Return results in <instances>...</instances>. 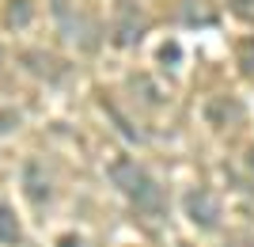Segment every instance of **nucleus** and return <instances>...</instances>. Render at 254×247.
Returning <instances> with one entry per match:
<instances>
[{"mask_svg": "<svg viewBox=\"0 0 254 247\" xmlns=\"http://www.w3.org/2000/svg\"><path fill=\"white\" fill-rule=\"evenodd\" d=\"M186 217L197 228H216L220 225V202H216V194L205 190V186H193L186 194Z\"/></svg>", "mask_w": 254, "mask_h": 247, "instance_id": "obj_3", "label": "nucleus"}, {"mask_svg": "<svg viewBox=\"0 0 254 247\" xmlns=\"http://www.w3.org/2000/svg\"><path fill=\"white\" fill-rule=\"evenodd\" d=\"M159 57H163V61H171V65H175V61H179V57H182L179 42H171V46H163V54H159Z\"/></svg>", "mask_w": 254, "mask_h": 247, "instance_id": "obj_13", "label": "nucleus"}, {"mask_svg": "<svg viewBox=\"0 0 254 247\" xmlns=\"http://www.w3.org/2000/svg\"><path fill=\"white\" fill-rule=\"evenodd\" d=\"M140 38H144V15H140L133 4H126V8L118 11V23H114V46L129 50V46H137Z\"/></svg>", "mask_w": 254, "mask_h": 247, "instance_id": "obj_4", "label": "nucleus"}, {"mask_svg": "<svg viewBox=\"0 0 254 247\" xmlns=\"http://www.w3.org/2000/svg\"><path fill=\"white\" fill-rule=\"evenodd\" d=\"M182 19H186V23H201V27H209V23H216V11L205 8V0H186V8H182Z\"/></svg>", "mask_w": 254, "mask_h": 247, "instance_id": "obj_9", "label": "nucleus"}, {"mask_svg": "<svg viewBox=\"0 0 254 247\" xmlns=\"http://www.w3.org/2000/svg\"><path fill=\"white\" fill-rule=\"evenodd\" d=\"M57 247H80V240H76V236H61V244H57Z\"/></svg>", "mask_w": 254, "mask_h": 247, "instance_id": "obj_14", "label": "nucleus"}, {"mask_svg": "<svg viewBox=\"0 0 254 247\" xmlns=\"http://www.w3.org/2000/svg\"><path fill=\"white\" fill-rule=\"evenodd\" d=\"M23 190H27V198H31L34 205H46L53 198L50 175H46V167L38 160H27V164H23Z\"/></svg>", "mask_w": 254, "mask_h": 247, "instance_id": "obj_5", "label": "nucleus"}, {"mask_svg": "<svg viewBox=\"0 0 254 247\" xmlns=\"http://www.w3.org/2000/svg\"><path fill=\"white\" fill-rule=\"evenodd\" d=\"M19 126V114L15 110H0V133H8V129Z\"/></svg>", "mask_w": 254, "mask_h": 247, "instance_id": "obj_12", "label": "nucleus"}, {"mask_svg": "<svg viewBox=\"0 0 254 247\" xmlns=\"http://www.w3.org/2000/svg\"><path fill=\"white\" fill-rule=\"evenodd\" d=\"M53 15L61 19V31H64V38H72V42H80L84 50H95L99 46V27L91 19H87L84 11H72V4L68 0H53Z\"/></svg>", "mask_w": 254, "mask_h": 247, "instance_id": "obj_2", "label": "nucleus"}, {"mask_svg": "<svg viewBox=\"0 0 254 247\" xmlns=\"http://www.w3.org/2000/svg\"><path fill=\"white\" fill-rule=\"evenodd\" d=\"M110 179H114V186L126 194L133 205H137L140 213H148V217L163 213V194H159L156 179H152L137 160H126V156L114 160V164H110Z\"/></svg>", "mask_w": 254, "mask_h": 247, "instance_id": "obj_1", "label": "nucleus"}, {"mask_svg": "<svg viewBox=\"0 0 254 247\" xmlns=\"http://www.w3.org/2000/svg\"><path fill=\"white\" fill-rule=\"evenodd\" d=\"M235 61H239V69L247 76H254V38H243V42L235 46Z\"/></svg>", "mask_w": 254, "mask_h": 247, "instance_id": "obj_10", "label": "nucleus"}, {"mask_svg": "<svg viewBox=\"0 0 254 247\" xmlns=\"http://www.w3.org/2000/svg\"><path fill=\"white\" fill-rule=\"evenodd\" d=\"M0 244L4 247H19L23 244V228H19L15 213H11L4 202H0Z\"/></svg>", "mask_w": 254, "mask_h": 247, "instance_id": "obj_7", "label": "nucleus"}, {"mask_svg": "<svg viewBox=\"0 0 254 247\" xmlns=\"http://www.w3.org/2000/svg\"><path fill=\"white\" fill-rule=\"evenodd\" d=\"M34 19V0H11L4 8V23L8 27H27Z\"/></svg>", "mask_w": 254, "mask_h": 247, "instance_id": "obj_8", "label": "nucleus"}, {"mask_svg": "<svg viewBox=\"0 0 254 247\" xmlns=\"http://www.w3.org/2000/svg\"><path fill=\"white\" fill-rule=\"evenodd\" d=\"M205 114H209L212 126H228V122H239V118H243V107H239L235 99H228V95H216V99H209Z\"/></svg>", "mask_w": 254, "mask_h": 247, "instance_id": "obj_6", "label": "nucleus"}, {"mask_svg": "<svg viewBox=\"0 0 254 247\" xmlns=\"http://www.w3.org/2000/svg\"><path fill=\"white\" fill-rule=\"evenodd\" d=\"M247 164H251V171H254V145H251V152H247Z\"/></svg>", "mask_w": 254, "mask_h": 247, "instance_id": "obj_15", "label": "nucleus"}, {"mask_svg": "<svg viewBox=\"0 0 254 247\" xmlns=\"http://www.w3.org/2000/svg\"><path fill=\"white\" fill-rule=\"evenodd\" d=\"M232 11L239 19H251L254 23V0H232Z\"/></svg>", "mask_w": 254, "mask_h": 247, "instance_id": "obj_11", "label": "nucleus"}]
</instances>
